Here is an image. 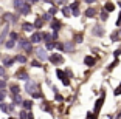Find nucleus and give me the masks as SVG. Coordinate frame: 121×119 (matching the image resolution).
Wrapping results in <instances>:
<instances>
[{"mask_svg":"<svg viewBox=\"0 0 121 119\" xmlns=\"http://www.w3.org/2000/svg\"><path fill=\"white\" fill-rule=\"evenodd\" d=\"M19 46H20V48H23L25 49L26 53H31V42H30V40H26V39H22L20 42H19Z\"/></svg>","mask_w":121,"mask_h":119,"instance_id":"f03ea898","label":"nucleus"},{"mask_svg":"<svg viewBox=\"0 0 121 119\" xmlns=\"http://www.w3.org/2000/svg\"><path fill=\"white\" fill-rule=\"evenodd\" d=\"M22 107H23V110H31L33 108V102L31 101H23L22 102Z\"/></svg>","mask_w":121,"mask_h":119,"instance_id":"2eb2a0df","label":"nucleus"},{"mask_svg":"<svg viewBox=\"0 0 121 119\" xmlns=\"http://www.w3.org/2000/svg\"><path fill=\"white\" fill-rule=\"evenodd\" d=\"M62 12H64V16H65V17H68V16L71 14V12H70V9H68V6H64V8H62Z\"/></svg>","mask_w":121,"mask_h":119,"instance_id":"bb28decb","label":"nucleus"},{"mask_svg":"<svg viewBox=\"0 0 121 119\" xmlns=\"http://www.w3.org/2000/svg\"><path fill=\"white\" fill-rule=\"evenodd\" d=\"M56 11H57V9H56V8L53 6V8L50 9V12H48V14H50V16H53V14H56Z\"/></svg>","mask_w":121,"mask_h":119,"instance_id":"f704fd0d","label":"nucleus"},{"mask_svg":"<svg viewBox=\"0 0 121 119\" xmlns=\"http://www.w3.org/2000/svg\"><path fill=\"white\" fill-rule=\"evenodd\" d=\"M0 76L2 77L5 76V67H0Z\"/></svg>","mask_w":121,"mask_h":119,"instance_id":"c9c22d12","label":"nucleus"},{"mask_svg":"<svg viewBox=\"0 0 121 119\" xmlns=\"http://www.w3.org/2000/svg\"><path fill=\"white\" fill-rule=\"evenodd\" d=\"M115 94H117V96H118V94H121V85L117 88V90H115Z\"/></svg>","mask_w":121,"mask_h":119,"instance_id":"4c0bfd02","label":"nucleus"},{"mask_svg":"<svg viewBox=\"0 0 121 119\" xmlns=\"http://www.w3.org/2000/svg\"><path fill=\"white\" fill-rule=\"evenodd\" d=\"M51 28H53L54 34H57V31H59V28H60V23L56 22V20H53V22H51Z\"/></svg>","mask_w":121,"mask_h":119,"instance_id":"4468645a","label":"nucleus"},{"mask_svg":"<svg viewBox=\"0 0 121 119\" xmlns=\"http://www.w3.org/2000/svg\"><path fill=\"white\" fill-rule=\"evenodd\" d=\"M14 60H17V62H20V63H25V62H26V57L23 56V54H19V56L16 57Z\"/></svg>","mask_w":121,"mask_h":119,"instance_id":"412c9836","label":"nucleus"},{"mask_svg":"<svg viewBox=\"0 0 121 119\" xmlns=\"http://www.w3.org/2000/svg\"><path fill=\"white\" fill-rule=\"evenodd\" d=\"M33 25H34V28H42V25H43V20H42V19H36V22H34V23H33Z\"/></svg>","mask_w":121,"mask_h":119,"instance_id":"6ab92c4d","label":"nucleus"},{"mask_svg":"<svg viewBox=\"0 0 121 119\" xmlns=\"http://www.w3.org/2000/svg\"><path fill=\"white\" fill-rule=\"evenodd\" d=\"M36 56L39 57L40 60H48V54H47V51L43 48H37L36 49Z\"/></svg>","mask_w":121,"mask_h":119,"instance_id":"7ed1b4c3","label":"nucleus"},{"mask_svg":"<svg viewBox=\"0 0 121 119\" xmlns=\"http://www.w3.org/2000/svg\"><path fill=\"white\" fill-rule=\"evenodd\" d=\"M30 2H33V3H36V2H37V0H30Z\"/></svg>","mask_w":121,"mask_h":119,"instance_id":"37998d69","label":"nucleus"},{"mask_svg":"<svg viewBox=\"0 0 121 119\" xmlns=\"http://www.w3.org/2000/svg\"><path fill=\"white\" fill-rule=\"evenodd\" d=\"M13 63H14V59H8V57L3 59V65H5V67H11Z\"/></svg>","mask_w":121,"mask_h":119,"instance_id":"aec40b11","label":"nucleus"},{"mask_svg":"<svg viewBox=\"0 0 121 119\" xmlns=\"http://www.w3.org/2000/svg\"><path fill=\"white\" fill-rule=\"evenodd\" d=\"M70 12H73V16H79V8H78V3H71L68 6Z\"/></svg>","mask_w":121,"mask_h":119,"instance_id":"6e6552de","label":"nucleus"},{"mask_svg":"<svg viewBox=\"0 0 121 119\" xmlns=\"http://www.w3.org/2000/svg\"><path fill=\"white\" fill-rule=\"evenodd\" d=\"M117 25H121V14H120V17H118V20H117Z\"/></svg>","mask_w":121,"mask_h":119,"instance_id":"a19ab883","label":"nucleus"},{"mask_svg":"<svg viewBox=\"0 0 121 119\" xmlns=\"http://www.w3.org/2000/svg\"><path fill=\"white\" fill-rule=\"evenodd\" d=\"M22 28H23V31H26V33H31L33 29H34V25H33V23H28V22H25V23L22 25Z\"/></svg>","mask_w":121,"mask_h":119,"instance_id":"9b49d317","label":"nucleus"},{"mask_svg":"<svg viewBox=\"0 0 121 119\" xmlns=\"http://www.w3.org/2000/svg\"><path fill=\"white\" fill-rule=\"evenodd\" d=\"M47 48H48V49L54 48V43H53V42H47Z\"/></svg>","mask_w":121,"mask_h":119,"instance_id":"473e14b6","label":"nucleus"},{"mask_svg":"<svg viewBox=\"0 0 121 119\" xmlns=\"http://www.w3.org/2000/svg\"><path fill=\"white\" fill-rule=\"evenodd\" d=\"M107 16L109 14H107L106 11H103V12H101V20H107Z\"/></svg>","mask_w":121,"mask_h":119,"instance_id":"2f4dec72","label":"nucleus"},{"mask_svg":"<svg viewBox=\"0 0 121 119\" xmlns=\"http://www.w3.org/2000/svg\"><path fill=\"white\" fill-rule=\"evenodd\" d=\"M17 77H19V79H20V81H25V82H28V81H30L28 74H26V73H25V71H23V70H20V71H19V73H17Z\"/></svg>","mask_w":121,"mask_h":119,"instance_id":"9d476101","label":"nucleus"},{"mask_svg":"<svg viewBox=\"0 0 121 119\" xmlns=\"http://www.w3.org/2000/svg\"><path fill=\"white\" fill-rule=\"evenodd\" d=\"M25 90H26V93H30V94H33L34 91H37L39 90V87H37V84L36 82H26V85H25Z\"/></svg>","mask_w":121,"mask_h":119,"instance_id":"f257e3e1","label":"nucleus"},{"mask_svg":"<svg viewBox=\"0 0 121 119\" xmlns=\"http://www.w3.org/2000/svg\"><path fill=\"white\" fill-rule=\"evenodd\" d=\"M22 5H23V0H14V8H16V9H20V6H22Z\"/></svg>","mask_w":121,"mask_h":119,"instance_id":"b1692460","label":"nucleus"},{"mask_svg":"<svg viewBox=\"0 0 121 119\" xmlns=\"http://www.w3.org/2000/svg\"><path fill=\"white\" fill-rule=\"evenodd\" d=\"M20 93V88H19V85H11V94H19Z\"/></svg>","mask_w":121,"mask_h":119,"instance_id":"dca6fc26","label":"nucleus"},{"mask_svg":"<svg viewBox=\"0 0 121 119\" xmlns=\"http://www.w3.org/2000/svg\"><path fill=\"white\" fill-rule=\"evenodd\" d=\"M86 16L89 19H92L93 16H95V9H93V8H87V9H86Z\"/></svg>","mask_w":121,"mask_h":119,"instance_id":"a211bd4d","label":"nucleus"},{"mask_svg":"<svg viewBox=\"0 0 121 119\" xmlns=\"http://www.w3.org/2000/svg\"><path fill=\"white\" fill-rule=\"evenodd\" d=\"M92 34L101 37V36H104V31H103V28H101V26H95V28L92 29Z\"/></svg>","mask_w":121,"mask_h":119,"instance_id":"1a4fd4ad","label":"nucleus"},{"mask_svg":"<svg viewBox=\"0 0 121 119\" xmlns=\"http://www.w3.org/2000/svg\"><path fill=\"white\" fill-rule=\"evenodd\" d=\"M14 45H16V43H14V40H11V39H9V40H6V43H5V46H6L8 49L14 48Z\"/></svg>","mask_w":121,"mask_h":119,"instance_id":"4be33fe9","label":"nucleus"},{"mask_svg":"<svg viewBox=\"0 0 121 119\" xmlns=\"http://www.w3.org/2000/svg\"><path fill=\"white\" fill-rule=\"evenodd\" d=\"M8 119H16V118H13V116H11V118H8Z\"/></svg>","mask_w":121,"mask_h":119,"instance_id":"c03bdc74","label":"nucleus"},{"mask_svg":"<svg viewBox=\"0 0 121 119\" xmlns=\"http://www.w3.org/2000/svg\"><path fill=\"white\" fill-rule=\"evenodd\" d=\"M5 87H6V82L3 79H0V88H5Z\"/></svg>","mask_w":121,"mask_h":119,"instance_id":"72a5a7b5","label":"nucleus"},{"mask_svg":"<svg viewBox=\"0 0 121 119\" xmlns=\"http://www.w3.org/2000/svg\"><path fill=\"white\" fill-rule=\"evenodd\" d=\"M22 98H20V94H14L13 96V105H22Z\"/></svg>","mask_w":121,"mask_h":119,"instance_id":"f8f14e48","label":"nucleus"},{"mask_svg":"<svg viewBox=\"0 0 121 119\" xmlns=\"http://www.w3.org/2000/svg\"><path fill=\"white\" fill-rule=\"evenodd\" d=\"M87 3H93V2H95V0H86Z\"/></svg>","mask_w":121,"mask_h":119,"instance_id":"79ce46f5","label":"nucleus"},{"mask_svg":"<svg viewBox=\"0 0 121 119\" xmlns=\"http://www.w3.org/2000/svg\"><path fill=\"white\" fill-rule=\"evenodd\" d=\"M106 9L109 11V12H110V11H113V9H115V6H113L112 3H107V5H106Z\"/></svg>","mask_w":121,"mask_h":119,"instance_id":"c756f323","label":"nucleus"},{"mask_svg":"<svg viewBox=\"0 0 121 119\" xmlns=\"http://www.w3.org/2000/svg\"><path fill=\"white\" fill-rule=\"evenodd\" d=\"M56 74L59 76V79L62 81V84H64L65 87H68V84H70V81L67 79V76L64 74V71H60V70H56Z\"/></svg>","mask_w":121,"mask_h":119,"instance_id":"20e7f679","label":"nucleus"},{"mask_svg":"<svg viewBox=\"0 0 121 119\" xmlns=\"http://www.w3.org/2000/svg\"><path fill=\"white\" fill-rule=\"evenodd\" d=\"M19 119H26V111L25 110H22V111L19 113Z\"/></svg>","mask_w":121,"mask_h":119,"instance_id":"cd10ccee","label":"nucleus"},{"mask_svg":"<svg viewBox=\"0 0 121 119\" xmlns=\"http://www.w3.org/2000/svg\"><path fill=\"white\" fill-rule=\"evenodd\" d=\"M17 37H19V36H17V33H11V34H9V39H11V40H16Z\"/></svg>","mask_w":121,"mask_h":119,"instance_id":"7c9ffc66","label":"nucleus"},{"mask_svg":"<svg viewBox=\"0 0 121 119\" xmlns=\"http://www.w3.org/2000/svg\"><path fill=\"white\" fill-rule=\"evenodd\" d=\"M84 63H86V65H93V63H95V59H93L92 56H86V59H84Z\"/></svg>","mask_w":121,"mask_h":119,"instance_id":"f3484780","label":"nucleus"},{"mask_svg":"<svg viewBox=\"0 0 121 119\" xmlns=\"http://www.w3.org/2000/svg\"><path fill=\"white\" fill-rule=\"evenodd\" d=\"M3 19H5V20H8V22H13V23H14V22H17V17H16V16H13V14H9V12H6V14L3 16Z\"/></svg>","mask_w":121,"mask_h":119,"instance_id":"ddd939ff","label":"nucleus"},{"mask_svg":"<svg viewBox=\"0 0 121 119\" xmlns=\"http://www.w3.org/2000/svg\"><path fill=\"white\" fill-rule=\"evenodd\" d=\"M6 34H8V26L3 29V33H2V36H0V43L5 42V37H6Z\"/></svg>","mask_w":121,"mask_h":119,"instance_id":"5701e85b","label":"nucleus"},{"mask_svg":"<svg viewBox=\"0 0 121 119\" xmlns=\"http://www.w3.org/2000/svg\"><path fill=\"white\" fill-rule=\"evenodd\" d=\"M120 33H121V29H120Z\"/></svg>","mask_w":121,"mask_h":119,"instance_id":"a18cd8bd","label":"nucleus"},{"mask_svg":"<svg viewBox=\"0 0 121 119\" xmlns=\"http://www.w3.org/2000/svg\"><path fill=\"white\" fill-rule=\"evenodd\" d=\"M30 11H31V5H28L26 2H23V5H22L20 9H19V12H20V14H28Z\"/></svg>","mask_w":121,"mask_h":119,"instance_id":"423d86ee","label":"nucleus"},{"mask_svg":"<svg viewBox=\"0 0 121 119\" xmlns=\"http://www.w3.org/2000/svg\"><path fill=\"white\" fill-rule=\"evenodd\" d=\"M54 96H56V99H57V101H59V102H60V101H62V96H60V94H59V93H54Z\"/></svg>","mask_w":121,"mask_h":119,"instance_id":"e433bc0d","label":"nucleus"},{"mask_svg":"<svg viewBox=\"0 0 121 119\" xmlns=\"http://www.w3.org/2000/svg\"><path fill=\"white\" fill-rule=\"evenodd\" d=\"M5 99V91H0V102Z\"/></svg>","mask_w":121,"mask_h":119,"instance_id":"58836bf2","label":"nucleus"},{"mask_svg":"<svg viewBox=\"0 0 121 119\" xmlns=\"http://www.w3.org/2000/svg\"><path fill=\"white\" fill-rule=\"evenodd\" d=\"M73 48H75V45H73V43H65V45H64V49H65V51H71Z\"/></svg>","mask_w":121,"mask_h":119,"instance_id":"a878e982","label":"nucleus"},{"mask_svg":"<svg viewBox=\"0 0 121 119\" xmlns=\"http://www.w3.org/2000/svg\"><path fill=\"white\" fill-rule=\"evenodd\" d=\"M101 105H103V98H101V99H98V102H96V108H95V113H98V111H99Z\"/></svg>","mask_w":121,"mask_h":119,"instance_id":"393cba45","label":"nucleus"},{"mask_svg":"<svg viewBox=\"0 0 121 119\" xmlns=\"http://www.w3.org/2000/svg\"><path fill=\"white\" fill-rule=\"evenodd\" d=\"M31 67H36V68H40L42 65H40V62H37V60H33L31 62Z\"/></svg>","mask_w":121,"mask_h":119,"instance_id":"c85d7f7f","label":"nucleus"},{"mask_svg":"<svg viewBox=\"0 0 121 119\" xmlns=\"http://www.w3.org/2000/svg\"><path fill=\"white\" fill-rule=\"evenodd\" d=\"M40 40H42V33H33L30 42H31V43H39Z\"/></svg>","mask_w":121,"mask_h":119,"instance_id":"39448f33","label":"nucleus"},{"mask_svg":"<svg viewBox=\"0 0 121 119\" xmlns=\"http://www.w3.org/2000/svg\"><path fill=\"white\" fill-rule=\"evenodd\" d=\"M117 37H118V33H113L112 34V40H117Z\"/></svg>","mask_w":121,"mask_h":119,"instance_id":"ea45409f","label":"nucleus"},{"mask_svg":"<svg viewBox=\"0 0 121 119\" xmlns=\"http://www.w3.org/2000/svg\"><path fill=\"white\" fill-rule=\"evenodd\" d=\"M48 59H50L53 63H62V62H64V59H62V56H60V54H53V56H48Z\"/></svg>","mask_w":121,"mask_h":119,"instance_id":"0eeeda50","label":"nucleus"}]
</instances>
